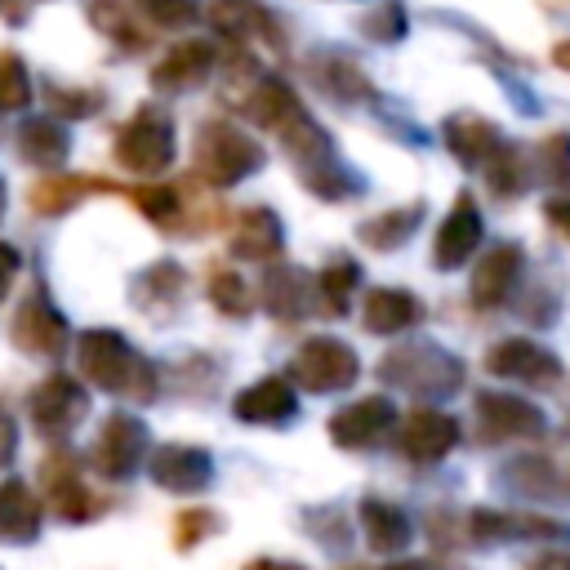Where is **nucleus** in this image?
<instances>
[{"label":"nucleus","mask_w":570,"mask_h":570,"mask_svg":"<svg viewBox=\"0 0 570 570\" xmlns=\"http://www.w3.org/2000/svg\"><path fill=\"white\" fill-rule=\"evenodd\" d=\"M566 485H570V472H566Z\"/></svg>","instance_id":"obj_60"},{"label":"nucleus","mask_w":570,"mask_h":570,"mask_svg":"<svg viewBox=\"0 0 570 570\" xmlns=\"http://www.w3.org/2000/svg\"><path fill=\"white\" fill-rule=\"evenodd\" d=\"M561 436L570 441V410H566V423H561Z\"/></svg>","instance_id":"obj_57"},{"label":"nucleus","mask_w":570,"mask_h":570,"mask_svg":"<svg viewBox=\"0 0 570 570\" xmlns=\"http://www.w3.org/2000/svg\"><path fill=\"white\" fill-rule=\"evenodd\" d=\"M205 294H209V303H214L223 316H232V321H240V316L254 312V289H249V281H245L240 272H232V267H214Z\"/></svg>","instance_id":"obj_37"},{"label":"nucleus","mask_w":570,"mask_h":570,"mask_svg":"<svg viewBox=\"0 0 570 570\" xmlns=\"http://www.w3.org/2000/svg\"><path fill=\"white\" fill-rule=\"evenodd\" d=\"M423 530H428V543L436 552H454V548H468L463 543V512L459 508H432L423 517Z\"/></svg>","instance_id":"obj_45"},{"label":"nucleus","mask_w":570,"mask_h":570,"mask_svg":"<svg viewBox=\"0 0 570 570\" xmlns=\"http://www.w3.org/2000/svg\"><path fill=\"white\" fill-rule=\"evenodd\" d=\"M361 36H370V40H379V45L401 40V36H405V9H401L396 0L374 4V9L361 18Z\"/></svg>","instance_id":"obj_46"},{"label":"nucleus","mask_w":570,"mask_h":570,"mask_svg":"<svg viewBox=\"0 0 570 570\" xmlns=\"http://www.w3.org/2000/svg\"><path fill=\"white\" fill-rule=\"evenodd\" d=\"M298 183H303L316 200H352V196L365 191L361 174H352L338 156H330V160H321V165H312V169H298Z\"/></svg>","instance_id":"obj_33"},{"label":"nucleus","mask_w":570,"mask_h":570,"mask_svg":"<svg viewBox=\"0 0 570 570\" xmlns=\"http://www.w3.org/2000/svg\"><path fill=\"white\" fill-rule=\"evenodd\" d=\"M13 441H18V432H13V423L0 414V463H9V454H13Z\"/></svg>","instance_id":"obj_54"},{"label":"nucleus","mask_w":570,"mask_h":570,"mask_svg":"<svg viewBox=\"0 0 570 570\" xmlns=\"http://www.w3.org/2000/svg\"><path fill=\"white\" fill-rule=\"evenodd\" d=\"M494 485L512 499H530V503H561L570 494L566 472L543 459V454H517L503 468H494Z\"/></svg>","instance_id":"obj_14"},{"label":"nucleus","mask_w":570,"mask_h":570,"mask_svg":"<svg viewBox=\"0 0 570 570\" xmlns=\"http://www.w3.org/2000/svg\"><path fill=\"white\" fill-rule=\"evenodd\" d=\"M543 218H548V227L570 245V196H561V191L548 196V200H543Z\"/></svg>","instance_id":"obj_50"},{"label":"nucleus","mask_w":570,"mask_h":570,"mask_svg":"<svg viewBox=\"0 0 570 570\" xmlns=\"http://www.w3.org/2000/svg\"><path fill=\"white\" fill-rule=\"evenodd\" d=\"M485 240V223H481V209L472 200V191H459L450 214L441 218L436 236H432V267L436 272H459Z\"/></svg>","instance_id":"obj_12"},{"label":"nucleus","mask_w":570,"mask_h":570,"mask_svg":"<svg viewBox=\"0 0 570 570\" xmlns=\"http://www.w3.org/2000/svg\"><path fill=\"white\" fill-rule=\"evenodd\" d=\"M508 539H530V543H561L570 539V521L530 512V508H512L508 512Z\"/></svg>","instance_id":"obj_41"},{"label":"nucleus","mask_w":570,"mask_h":570,"mask_svg":"<svg viewBox=\"0 0 570 570\" xmlns=\"http://www.w3.org/2000/svg\"><path fill=\"white\" fill-rule=\"evenodd\" d=\"M508 307H517V316H521L525 325H539V330L557 325V312H561L557 294H552V289H543V285H521V289L512 294V303H508Z\"/></svg>","instance_id":"obj_44"},{"label":"nucleus","mask_w":570,"mask_h":570,"mask_svg":"<svg viewBox=\"0 0 570 570\" xmlns=\"http://www.w3.org/2000/svg\"><path fill=\"white\" fill-rule=\"evenodd\" d=\"M312 285H316V312L338 321V316L352 312V298H356V289H361V263L347 258V254H334V258L312 276Z\"/></svg>","instance_id":"obj_28"},{"label":"nucleus","mask_w":570,"mask_h":570,"mask_svg":"<svg viewBox=\"0 0 570 570\" xmlns=\"http://www.w3.org/2000/svg\"><path fill=\"white\" fill-rule=\"evenodd\" d=\"M356 521H361V534H365V548L379 552V557H401L410 543H414V521L401 503L392 499H379V494H365L356 503Z\"/></svg>","instance_id":"obj_18"},{"label":"nucleus","mask_w":570,"mask_h":570,"mask_svg":"<svg viewBox=\"0 0 570 570\" xmlns=\"http://www.w3.org/2000/svg\"><path fill=\"white\" fill-rule=\"evenodd\" d=\"M463 441V423L445 410H432V405H414L410 414H396V428H392V450L414 463V468H436L441 459H450Z\"/></svg>","instance_id":"obj_6"},{"label":"nucleus","mask_w":570,"mask_h":570,"mask_svg":"<svg viewBox=\"0 0 570 570\" xmlns=\"http://www.w3.org/2000/svg\"><path fill=\"white\" fill-rule=\"evenodd\" d=\"M218 67V49L209 40H183L174 45L156 67H151V85L165 94H183L191 85H200L209 71Z\"/></svg>","instance_id":"obj_21"},{"label":"nucleus","mask_w":570,"mask_h":570,"mask_svg":"<svg viewBox=\"0 0 570 570\" xmlns=\"http://www.w3.org/2000/svg\"><path fill=\"white\" fill-rule=\"evenodd\" d=\"M276 134H281V147H285V156L294 160V169H312V165H321V160H330V156H334L330 134L307 116V107H303V102H298V107L276 125Z\"/></svg>","instance_id":"obj_27"},{"label":"nucleus","mask_w":570,"mask_h":570,"mask_svg":"<svg viewBox=\"0 0 570 570\" xmlns=\"http://www.w3.org/2000/svg\"><path fill=\"white\" fill-rule=\"evenodd\" d=\"M89 18H94V27L98 31H107L116 45H125V49H142L147 45V31L134 22V13L120 4V0H94L89 4Z\"/></svg>","instance_id":"obj_39"},{"label":"nucleus","mask_w":570,"mask_h":570,"mask_svg":"<svg viewBox=\"0 0 570 570\" xmlns=\"http://www.w3.org/2000/svg\"><path fill=\"white\" fill-rule=\"evenodd\" d=\"M138 9L156 27H187V22H196V0H138Z\"/></svg>","instance_id":"obj_47"},{"label":"nucleus","mask_w":570,"mask_h":570,"mask_svg":"<svg viewBox=\"0 0 570 570\" xmlns=\"http://www.w3.org/2000/svg\"><path fill=\"white\" fill-rule=\"evenodd\" d=\"M254 125H263V129H276L294 107H298V94L281 80V76H258L249 89H245V98L236 102Z\"/></svg>","instance_id":"obj_31"},{"label":"nucleus","mask_w":570,"mask_h":570,"mask_svg":"<svg viewBox=\"0 0 570 570\" xmlns=\"http://www.w3.org/2000/svg\"><path fill=\"white\" fill-rule=\"evenodd\" d=\"M22 102H27V71L9 49H0V107H22Z\"/></svg>","instance_id":"obj_48"},{"label":"nucleus","mask_w":570,"mask_h":570,"mask_svg":"<svg viewBox=\"0 0 570 570\" xmlns=\"http://www.w3.org/2000/svg\"><path fill=\"white\" fill-rule=\"evenodd\" d=\"M80 370L89 374V383H98L107 392L138 396V401L156 396V370L116 330H89L80 338Z\"/></svg>","instance_id":"obj_3"},{"label":"nucleus","mask_w":570,"mask_h":570,"mask_svg":"<svg viewBox=\"0 0 570 570\" xmlns=\"http://www.w3.org/2000/svg\"><path fill=\"white\" fill-rule=\"evenodd\" d=\"M223 530V517L214 512V508H183L178 517H174V548L178 552H191L196 543H205L209 534H218Z\"/></svg>","instance_id":"obj_43"},{"label":"nucleus","mask_w":570,"mask_h":570,"mask_svg":"<svg viewBox=\"0 0 570 570\" xmlns=\"http://www.w3.org/2000/svg\"><path fill=\"white\" fill-rule=\"evenodd\" d=\"M151 481L169 494H200L214 485V454L200 445L169 441L151 454Z\"/></svg>","instance_id":"obj_17"},{"label":"nucleus","mask_w":570,"mask_h":570,"mask_svg":"<svg viewBox=\"0 0 570 570\" xmlns=\"http://www.w3.org/2000/svg\"><path fill=\"white\" fill-rule=\"evenodd\" d=\"M481 169H485V183H490V191H494L499 200H517V196H525L530 183H534L530 151L517 147V142H499V147L481 160Z\"/></svg>","instance_id":"obj_30"},{"label":"nucleus","mask_w":570,"mask_h":570,"mask_svg":"<svg viewBox=\"0 0 570 570\" xmlns=\"http://www.w3.org/2000/svg\"><path fill=\"white\" fill-rule=\"evenodd\" d=\"M379 383L392 392H410L414 401H450L468 387V365L436 338H410L383 352L374 365Z\"/></svg>","instance_id":"obj_1"},{"label":"nucleus","mask_w":570,"mask_h":570,"mask_svg":"<svg viewBox=\"0 0 570 570\" xmlns=\"http://www.w3.org/2000/svg\"><path fill=\"white\" fill-rule=\"evenodd\" d=\"M142 454H147V428H142V419H134V414H111V419L102 423L94 450H89L94 468H98L102 476H111V481L134 476V468L142 463Z\"/></svg>","instance_id":"obj_13"},{"label":"nucleus","mask_w":570,"mask_h":570,"mask_svg":"<svg viewBox=\"0 0 570 570\" xmlns=\"http://www.w3.org/2000/svg\"><path fill=\"white\" fill-rule=\"evenodd\" d=\"M85 191H120V187H111V183H102V178H45V183H36V191H31V205L40 209V214H62L67 205H76Z\"/></svg>","instance_id":"obj_35"},{"label":"nucleus","mask_w":570,"mask_h":570,"mask_svg":"<svg viewBox=\"0 0 570 570\" xmlns=\"http://www.w3.org/2000/svg\"><path fill=\"white\" fill-rule=\"evenodd\" d=\"M49 102H53L62 116H89V111H98V94H67V89H49Z\"/></svg>","instance_id":"obj_49"},{"label":"nucleus","mask_w":570,"mask_h":570,"mask_svg":"<svg viewBox=\"0 0 570 570\" xmlns=\"http://www.w3.org/2000/svg\"><path fill=\"white\" fill-rule=\"evenodd\" d=\"M156 227H165V232H174L178 227V187H160V183H147V187H129L125 191Z\"/></svg>","instance_id":"obj_42"},{"label":"nucleus","mask_w":570,"mask_h":570,"mask_svg":"<svg viewBox=\"0 0 570 570\" xmlns=\"http://www.w3.org/2000/svg\"><path fill=\"white\" fill-rule=\"evenodd\" d=\"M263 147L232 120H205L191 142V169L205 187H232L263 169Z\"/></svg>","instance_id":"obj_2"},{"label":"nucleus","mask_w":570,"mask_h":570,"mask_svg":"<svg viewBox=\"0 0 570 570\" xmlns=\"http://www.w3.org/2000/svg\"><path fill=\"white\" fill-rule=\"evenodd\" d=\"M521 285H525V249L517 240H499L476 258L472 281H468V303L476 312H499L512 303Z\"/></svg>","instance_id":"obj_10"},{"label":"nucleus","mask_w":570,"mask_h":570,"mask_svg":"<svg viewBox=\"0 0 570 570\" xmlns=\"http://www.w3.org/2000/svg\"><path fill=\"white\" fill-rule=\"evenodd\" d=\"M62 338H67L62 316H58L40 294H31V298L18 307L13 343H18V347H27V352H36V356H53V352L62 347Z\"/></svg>","instance_id":"obj_26"},{"label":"nucleus","mask_w":570,"mask_h":570,"mask_svg":"<svg viewBox=\"0 0 570 570\" xmlns=\"http://www.w3.org/2000/svg\"><path fill=\"white\" fill-rule=\"evenodd\" d=\"M423 214H428L423 200H410V205L370 214L365 223H356V240H361L365 249H374V254H392V249H401V245L423 227Z\"/></svg>","instance_id":"obj_23"},{"label":"nucleus","mask_w":570,"mask_h":570,"mask_svg":"<svg viewBox=\"0 0 570 570\" xmlns=\"http://www.w3.org/2000/svg\"><path fill=\"white\" fill-rule=\"evenodd\" d=\"M392 428H396V405L392 396L374 392V396H356L347 405H338L325 423L330 441L347 454H370V450H383L392 441Z\"/></svg>","instance_id":"obj_8"},{"label":"nucleus","mask_w":570,"mask_h":570,"mask_svg":"<svg viewBox=\"0 0 570 570\" xmlns=\"http://www.w3.org/2000/svg\"><path fill=\"white\" fill-rule=\"evenodd\" d=\"M316 76H321V85H325L338 102H365V98H374L370 76H365L352 58H343V53H334L325 67H316Z\"/></svg>","instance_id":"obj_38"},{"label":"nucleus","mask_w":570,"mask_h":570,"mask_svg":"<svg viewBox=\"0 0 570 570\" xmlns=\"http://www.w3.org/2000/svg\"><path fill=\"white\" fill-rule=\"evenodd\" d=\"M183 285H187V272L174 263V258H160L151 263L142 276H138V289H134V303L151 316H174L183 307Z\"/></svg>","instance_id":"obj_29"},{"label":"nucleus","mask_w":570,"mask_h":570,"mask_svg":"<svg viewBox=\"0 0 570 570\" xmlns=\"http://www.w3.org/2000/svg\"><path fill=\"white\" fill-rule=\"evenodd\" d=\"M13 272H18V249H13V245H0V294L9 289Z\"/></svg>","instance_id":"obj_52"},{"label":"nucleus","mask_w":570,"mask_h":570,"mask_svg":"<svg viewBox=\"0 0 570 570\" xmlns=\"http://www.w3.org/2000/svg\"><path fill=\"white\" fill-rule=\"evenodd\" d=\"M209 22L223 31V40L232 45H249V40H267V45H285L276 18L267 4L258 0H214L209 4Z\"/></svg>","instance_id":"obj_20"},{"label":"nucleus","mask_w":570,"mask_h":570,"mask_svg":"<svg viewBox=\"0 0 570 570\" xmlns=\"http://www.w3.org/2000/svg\"><path fill=\"white\" fill-rule=\"evenodd\" d=\"M552 62H557V67H561V71H570V40H566V45H557V49H552Z\"/></svg>","instance_id":"obj_56"},{"label":"nucleus","mask_w":570,"mask_h":570,"mask_svg":"<svg viewBox=\"0 0 570 570\" xmlns=\"http://www.w3.org/2000/svg\"><path fill=\"white\" fill-rule=\"evenodd\" d=\"M263 312L281 325H298V321H312L316 316V285H312V272L298 267V263H281L272 258L263 281H258V298Z\"/></svg>","instance_id":"obj_11"},{"label":"nucleus","mask_w":570,"mask_h":570,"mask_svg":"<svg viewBox=\"0 0 570 570\" xmlns=\"http://www.w3.org/2000/svg\"><path fill=\"white\" fill-rule=\"evenodd\" d=\"M0 214H4V183H0Z\"/></svg>","instance_id":"obj_59"},{"label":"nucleus","mask_w":570,"mask_h":570,"mask_svg":"<svg viewBox=\"0 0 570 570\" xmlns=\"http://www.w3.org/2000/svg\"><path fill=\"white\" fill-rule=\"evenodd\" d=\"M232 414L249 428H281L298 419V387L285 374H267L232 396Z\"/></svg>","instance_id":"obj_16"},{"label":"nucleus","mask_w":570,"mask_h":570,"mask_svg":"<svg viewBox=\"0 0 570 570\" xmlns=\"http://www.w3.org/2000/svg\"><path fill=\"white\" fill-rule=\"evenodd\" d=\"M419 321H428V303H423L414 289L374 285V289H365V298H361V330H365V334L392 338V334L414 330Z\"/></svg>","instance_id":"obj_15"},{"label":"nucleus","mask_w":570,"mask_h":570,"mask_svg":"<svg viewBox=\"0 0 570 570\" xmlns=\"http://www.w3.org/2000/svg\"><path fill=\"white\" fill-rule=\"evenodd\" d=\"M245 570H307L303 561H281V557H254L245 561Z\"/></svg>","instance_id":"obj_53"},{"label":"nucleus","mask_w":570,"mask_h":570,"mask_svg":"<svg viewBox=\"0 0 570 570\" xmlns=\"http://www.w3.org/2000/svg\"><path fill=\"white\" fill-rule=\"evenodd\" d=\"M441 138H445V151H450L459 165H468V169H481V160L503 142L499 129H494V120H485V116H476V111H454V116H445Z\"/></svg>","instance_id":"obj_22"},{"label":"nucleus","mask_w":570,"mask_h":570,"mask_svg":"<svg viewBox=\"0 0 570 570\" xmlns=\"http://www.w3.org/2000/svg\"><path fill=\"white\" fill-rule=\"evenodd\" d=\"M45 481H49V503H53L58 517H67V521H89V517L102 512V503H94V494H89L85 481H80V468H76L67 454H58V459L45 463Z\"/></svg>","instance_id":"obj_25"},{"label":"nucleus","mask_w":570,"mask_h":570,"mask_svg":"<svg viewBox=\"0 0 570 570\" xmlns=\"http://www.w3.org/2000/svg\"><path fill=\"white\" fill-rule=\"evenodd\" d=\"M89 410V392L80 383H71L67 374H53L49 383H40L36 401H31V414L40 428H53V432H67L71 423H80Z\"/></svg>","instance_id":"obj_24"},{"label":"nucleus","mask_w":570,"mask_h":570,"mask_svg":"<svg viewBox=\"0 0 570 570\" xmlns=\"http://www.w3.org/2000/svg\"><path fill=\"white\" fill-rule=\"evenodd\" d=\"M116 160L129 174L156 178L174 165V125L160 107H142L120 134H116Z\"/></svg>","instance_id":"obj_9"},{"label":"nucleus","mask_w":570,"mask_h":570,"mask_svg":"<svg viewBox=\"0 0 570 570\" xmlns=\"http://www.w3.org/2000/svg\"><path fill=\"white\" fill-rule=\"evenodd\" d=\"M303 525H307V534H312L330 557H343V552H352V543H356L352 512L338 508V503H312V508H303Z\"/></svg>","instance_id":"obj_32"},{"label":"nucleus","mask_w":570,"mask_h":570,"mask_svg":"<svg viewBox=\"0 0 570 570\" xmlns=\"http://www.w3.org/2000/svg\"><path fill=\"white\" fill-rule=\"evenodd\" d=\"M18 151L31 165H58L67 156V134L58 120H27L18 134Z\"/></svg>","instance_id":"obj_36"},{"label":"nucleus","mask_w":570,"mask_h":570,"mask_svg":"<svg viewBox=\"0 0 570 570\" xmlns=\"http://www.w3.org/2000/svg\"><path fill=\"white\" fill-rule=\"evenodd\" d=\"M343 570H374V566H343Z\"/></svg>","instance_id":"obj_58"},{"label":"nucleus","mask_w":570,"mask_h":570,"mask_svg":"<svg viewBox=\"0 0 570 570\" xmlns=\"http://www.w3.org/2000/svg\"><path fill=\"white\" fill-rule=\"evenodd\" d=\"M285 379L298 387V392H312V396H334V392H352L356 379H361V356L347 338L338 334H312L298 343L294 361L285 365Z\"/></svg>","instance_id":"obj_4"},{"label":"nucleus","mask_w":570,"mask_h":570,"mask_svg":"<svg viewBox=\"0 0 570 570\" xmlns=\"http://www.w3.org/2000/svg\"><path fill=\"white\" fill-rule=\"evenodd\" d=\"M472 423H476V441H485V445L548 436V414L534 401H525L517 392H494V387L472 392Z\"/></svg>","instance_id":"obj_5"},{"label":"nucleus","mask_w":570,"mask_h":570,"mask_svg":"<svg viewBox=\"0 0 570 570\" xmlns=\"http://www.w3.org/2000/svg\"><path fill=\"white\" fill-rule=\"evenodd\" d=\"M36 530H40V508L27 494V485H18V481L0 485V534L4 539H36Z\"/></svg>","instance_id":"obj_34"},{"label":"nucleus","mask_w":570,"mask_h":570,"mask_svg":"<svg viewBox=\"0 0 570 570\" xmlns=\"http://www.w3.org/2000/svg\"><path fill=\"white\" fill-rule=\"evenodd\" d=\"M485 374L490 379H503V383H521V387H534V392H552L561 387L566 379V365L552 347L525 338V334H512V338H499L485 347Z\"/></svg>","instance_id":"obj_7"},{"label":"nucleus","mask_w":570,"mask_h":570,"mask_svg":"<svg viewBox=\"0 0 570 570\" xmlns=\"http://www.w3.org/2000/svg\"><path fill=\"white\" fill-rule=\"evenodd\" d=\"M374 570H441L436 561H419V557H401V561H387V566H374Z\"/></svg>","instance_id":"obj_55"},{"label":"nucleus","mask_w":570,"mask_h":570,"mask_svg":"<svg viewBox=\"0 0 570 570\" xmlns=\"http://www.w3.org/2000/svg\"><path fill=\"white\" fill-rule=\"evenodd\" d=\"M530 165H534L539 183L570 196V134H548L539 142V156H530Z\"/></svg>","instance_id":"obj_40"},{"label":"nucleus","mask_w":570,"mask_h":570,"mask_svg":"<svg viewBox=\"0 0 570 570\" xmlns=\"http://www.w3.org/2000/svg\"><path fill=\"white\" fill-rule=\"evenodd\" d=\"M285 254V223L276 209L267 205H249L236 214L232 223V258H249V263H272Z\"/></svg>","instance_id":"obj_19"},{"label":"nucleus","mask_w":570,"mask_h":570,"mask_svg":"<svg viewBox=\"0 0 570 570\" xmlns=\"http://www.w3.org/2000/svg\"><path fill=\"white\" fill-rule=\"evenodd\" d=\"M521 570H570V548H548V552H534Z\"/></svg>","instance_id":"obj_51"}]
</instances>
